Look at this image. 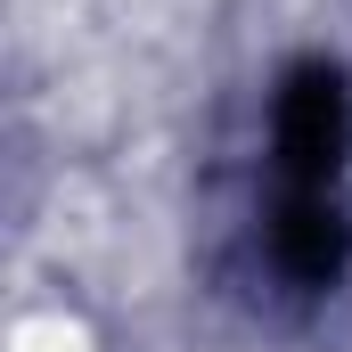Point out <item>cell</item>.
<instances>
[{"label": "cell", "mask_w": 352, "mask_h": 352, "mask_svg": "<svg viewBox=\"0 0 352 352\" xmlns=\"http://www.w3.org/2000/svg\"><path fill=\"white\" fill-rule=\"evenodd\" d=\"M8 352H82V328H66V320H25Z\"/></svg>", "instance_id": "1"}]
</instances>
